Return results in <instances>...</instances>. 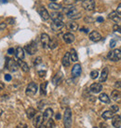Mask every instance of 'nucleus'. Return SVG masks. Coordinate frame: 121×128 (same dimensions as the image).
<instances>
[{
	"label": "nucleus",
	"mask_w": 121,
	"mask_h": 128,
	"mask_svg": "<svg viewBox=\"0 0 121 128\" xmlns=\"http://www.w3.org/2000/svg\"><path fill=\"white\" fill-rule=\"evenodd\" d=\"M89 38L93 42H98L102 39V35L99 32H97V31H92V32L89 33Z\"/></svg>",
	"instance_id": "11"
},
{
	"label": "nucleus",
	"mask_w": 121,
	"mask_h": 128,
	"mask_svg": "<svg viewBox=\"0 0 121 128\" xmlns=\"http://www.w3.org/2000/svg\"><path fill=\"white\" fill-rule=\"evenodd\" d=\"M7 28V22H0V30H4Z\"/></svg>",
	"instance_id": "40"
},
{
	"label": "nucleus",
	"mask_w": 121,
	"mask_h": 128,
	"mask_svg": "<svg viewBox=\"0 0 121 128\" xmlns=\"http://www.w3.org/2000/svg\"><path fill=\"white\" fill-rule=\"evenodd\" d=\"M115 87L117 88V89H121V80L120 82H117L115 83Z\"/></svg>",
	"instance_id": "43"
},
{
	"label": "nucleus",
	"mask_w": 121,
	"mask_h": 128,
	"mask_svg": "<svg viewBox=\"0 0 121 128\" xmlns=\"http://www.w3.org/2000/svg\"><path fill=\"white\" fill-rule=\"evenodd\" d=\"M113 29H114L115 32H119L121 33V26L118 24H115L114 26H113Z\"/></svg>",
	"instance_id": "38"
},
{
	"label": "nucleus",
	"mask_w": 121,
	"mask_h": 128,
	"mask_svg": "<svg viewBox=\"0 0 121 128\" xmlns=\"http://www.w3.org/2000/svg\"><path fill=\"white\" fill-rule=\"evenodd\" d=\"M103 90V86L101 83H92L89 87V91L93 94H98Z\"/></svg>",
	"instance_id": "13"
},
{
	"label": "nucleus",
	"mask_w": 121,
	"mask_h": 128,
	"mask_svg": "<svg viewBox=\"0 0 121 128\" xmlns=\"http://www.w3.org/2000/svg\"><path fill=\"white\" fill-rule=\"evenodd\" d=\"M2 113H3V110H1V108H0V116L2 115Z\"/></svg>",
	"instance_id": "56"
},
{
	"label": "nucleus",
	"mask_w": 121,
	"mask_h": 128,
	"mask_svg": "<svg viewBox=\"0 0 121 128\" xmlns=\"http://www.w3.org/2000/svg\"><path fill=\"white\" fill-rule=\"evenodd\" d=\"M50 40V38L48 34H45V33L41 34V36H40V41H41L42 47L44 49H48V48H49Z\"/></svg>",
	"instance_id": "9"
},
{
	"label": "nucleus",
	"mask_w": 121,
	"mask_h": 128,
	"mask_svg": "<svg viewBox=\"0 0 121 128\" xmlns=\"http://www.w3.org/2000/svg\"><path fill=\"white\" fill-rule=\"evenodd\" d=\"M17 128H28V126L25 124H20L17 125Z\"/></svg>",
	"instance_id": "45"
},
{
	"label": "nucleus",
	"mask_w": 121,
	"mask_h": 128,
	"mask_svg": "<svg viewBox=\"0 0 121 128\" xmlns=\"http://www.w3.org/2000/svg\"><path fill=\"white\" fill-rule=\"evenodd\" d=\"M66 28L69 30V31H72V32H75L76 30H78V24L75 22H69L66 24Z\"/></svg>",
	"instance_id": "18"
},
{
	"label": "nucleus",
	"mask_w": 121,
	"mask_h": 128,
	"mask_svg": "<svg viewBox=\"0 0 121 128\" xmlns=\"http://www.w3.org/2000/svg\"><path fill=\"white\" fill-rule=\"evenodd\" d=\"M4 87H5V86H4L3 83H2V82H0V91H2V90L4 89Z\"/></svg>",
	"instance_id": "53"
},
{
	"label": "nucleus",
	"mask_w": 121,
	"mask_h": 128,
	"mask_svg": "<svg viewBox=\"0 0 121 128\" xmlns=\"http://www.w3.org/2000/svg\"><path fill=\"white\" fill-rule=\"evenodd\" d=\"M7 0H0V4L1 3H7Z\"/></svg>",
	"instance_id": "55"
},
{
	"label": "nucleus",
	"mask_w": 121,
	"mask_h": 128,
	"mask_svg": "<svg viewBox=\"0 0 121 128\" xmlns=\"http://www.w3.org/2000/svg\"><path fill=\"white\" fill-rule=\"evenodd\" d=\"M108 18L111 19V20H113L115 22H117V24H118V22H120V17L118 16V14L116 12V11H113V12H111L110 14L108 15Z\"/></svg>",
	"instance_id": "24"
},
{
	"label": "nucleus",
	"mask_w": 121,
	"mask_h": 128,
	"mask_svg": "<svg viewBox=\"0 0 121 128\" xmlns=\"http://www.w3.org/2000/svg\"><path fill=\"white\" fill-rule=\"evenodd\" d=\"M6 66L7 68L11 72H15L19 69V64L18 63L14 61L13 59H9V58H7V62H6Z\"/></svg>",
	"instance_id": "5"
},
{
	"label": "nucleus",
	"mask_w": 121,
	"mask_h": 128,
	"mask_svg": "<svg viewBox=\"0 0 121 128\" xmlns=\"http://www.w3.org/2000/svg\"><path fill=\"white\" fill-rule=\"evenodd\" d=\"M98 76H99V72L97 71V70H93V71L90 72V78H93V80L98 78Z\"/></svg>",
	"instance_id": "36"
},
{
	"label": "nucleus",
	"mask_w": 121,
	"mask_h": 128,
	"mask_svg": "<svg viewBox=\"0 0 121 128\" xmlns=\"http://www.w3.org/2000/svg\"><path fill=\"white\" fill-rule=\"evenodd\" d=\"M60 114L57 113L56 114V120H60Z\"/></svg>",
	"instance_id": "54"
},
{
	"label": "nucleus",
	"mask_w": 121,
	"mask_h": 128,
	"mask_svg": "<svg viewBox=\"0 0 121 128\" xmlns=\"http://www.w3.org/2000/svg\"><path fill=\"white\" fill-rule=\"evenodd\" d=\"M17 63H18V64L20 66V68H21V70H22L23 72H28L29 71V69H30V68H29L28 64H26L25 62H23L22 60H18Z\"/></svg>",
	"instance_id": "25"
},
{
	"label": "nucleus",
	"mask_w": 121,
	"mask_h": 128,
	"mask_svg": "<svg viewBox=\"0 0 121 128\" xmlns=\"http://www.w3.org/2000/svg\"><path fill=\"white\" fill-rule=\"evenodd\" d=\"M36 110L34 108H29L26 110V115L29 119H33V118L36 116Z\"/></svg>",
	"instance_id": "26"
},
{
	"label": "nucleus",
	"mask_w": 121,
	"mask_h": 128,
	"mask_svg": "<svg viewBox=\"0 0 121 128\" xmlns=\"http://www.w3.org/2000/svg\"><path fill=\"white\" fill-rule=\"evenodd\" d=\"M50 27L54 32H58L64 27V22L63 21H53L50 24Z\"/></svg>",
	"instance_id": "7"
},
{
	"label": "nucleus",
	"mask_w": 121,
	"mask_h": 128,
	"mask_svg": "<svg viewBox=\"0 0 121 128\" xmlns=\"http://www.w3.org/2000/svg\"><path fill=\"white\" fill-rule=\"evenodd\" d=\"M63 124L65 128H71L72 126V111L71 108H67L64 111L63 115Z\"/></svg>",
	"instance_id": "2"
},
{
	"label": "nucleus",
	"mask_w": 121,
	"mask_h": 128,
	"mask_svg": "<svg viewBox=\"0 0 121 128\" xmlns=\"http://www.w3.org/2000/svg\"><path fill=\"white\" fill-rule=\"evenodd\" d=\"M5 80H6L7 82H10L11 80V75H9V74L5 75Z\"/></svg>",
	"instance_id": "46"
},
{
	"label": "nucleus",
	"mask_w": 121,
	"mask_h": 128,
	"mask_svg": "<svg viewBox=\"0 0 121 128\" xmlns=\"http://www.w3.org/2000/svg\"><path fill=\"white\" fill-rule=\"evenodd\" d=\"M50 1H51V2H55L56 0H50Z\"/></svg>",
	"instance_id": "57"
},
{
	"label": "nucleus",
	"mask_w": 121,
	"mask_h": 128,
	"mask_svg": "<svg viewBox=\"0 0 121 128\" xmlns=\"http://www.w3.org/2000/svg\"><path fill=\"white\" fill-rule=\"evenodd\" d=\"M43 122H44V118H43L42 114H38L36 117H34V121H33V124L36 128L42 127Z\"/></svg>",
	"instance_id": "10"
},
{
	"label": "nucleus",
	"mask_w": 121,
	"mask_h": 128,
	"mask_svg": "<svg viewBox=\"0 0 121 128\" xmlns=\"http://www.w3.org/2000/svg\"><path fill=\"white\" fill-rule=\"evenodd\" d=\"M93 21H94V20H93L92 18H90V17H87V18L85 19V22H89H89H93Z\"/></svg>",
	"instance_id": "49"
},
{
	"label": "nucleus",
	"mask_w": 121,
	"mask_h": 128,
	"mask_svg": "<svg viewBox=\"0 0 121 128\" xmlns=\"http://www.w3.org/2000/svg\"><path fill=\"white\" fill-rule=\"evenodd\" d=\"M111 110L114 111L115 113H116V112H118V111H119V108H118V106H117V105H113V106H111Z\"/></svg>",
	"instance_id": "39"
},
{
	"label": "nucleus",
	"mask_w": 121,
	"mask_h": 128,
	"mask_svg": "<svg viewBox=\"0 0 121 128\" xmlns=\"http://www.w3.org/2000/svg\"><path fill=\"white\" fill-rule=\"evenodd\" d=\"M50 18L52 19V21H63V15L56 11L50 14Z\"/></svg>",
	"instance_id": "19"
},
{
	"label": "nucleus",
	"mask_w": 121,
	"mask_h": 128,
	"mask_svg": "<svg viewBox=\"0 0 121 128\" xmlns=\"http://www.w3.org/2000/svg\"><path fill=\"white\" fill-rule=\"evenodd\" d=\"M111 98L116 102H118L121 100V94L118 92V90H114L111 94Z\"/></svg>",
	"instance_id": "23"
},
{
	"label": "nucleus",
	"mask_w": 121,
	"mask_h": 128,
	"mask_svg": "<svg viewBox=\"0 0 121 128\" xmlns=\"http://www.w3.org/2000/svg\"><path fill=\"white\" fill-rule=\"evenodd\" d=\"M7 21L10 22H8V24H14V19L8 18V19H7Z\"/></svg>",
	"instance_id": "51"
},
{
	"label": "nucleus",
	"mask_w": 121,
	"mask_h": 128,
	"mask_svg": "<svg viewBox=\"0 0 121 128\" xmlns=\"http://www.w3.org/2000/svg\"><path fill=\"white\" fill-rule=\"evenodd\" d=\"M15 55L18 60H23L24 59V50L21 47H17L15 50Z\"/></svg>",
	"instance_id": "15"
},
{
	"label": "nucleus",
	"mask_w": 121,
	"mask_h": 128,
	"mask_svg": "<svg viewBox=\"0 0 121 128\" xmlns=\"http://www.w3.org/2000/svg\"><path fill=\"white\" fill-rule=\"evenodd\" d=\"M56 127V125H55V122H54L53 120H48V122H47L46 124V128H55Z\"/></svg>",
	"instance_id": "34"
},
{
	"label": "nucleus",
	"mask_w": 121,
	"mask_h": 128,
	"mask_svg": "<svg viewBox=\"0 0 121 128\" xmlns=\"http://www.w3.org/2000/svg\"><path fill=\"white\" fill-rule=\"evenodd\" d=\"M61 63H62V66H65V68H68V66H70L71 60H70V54H69V52H66V54L63 55L62 60H61Z\"/></svg>",
	"instance_id": "20"
},
{
	"label": "nucleus",
	"mask_w": 121,
	"mask_h": 128,
	"mask_svg": "<svg viewBox=\"0 0 121 128\" xmlns=\"http://www.w3.org/2000/svg\"><path fill=\"white\" fill-rule=\"evenodd\" d=\"M100 127L101 128H109V126L105 124V122H101L100 124Z\"/></svg>",
	"instance_id": "48"
},
{
	"label": "nucleus",
	"mask_w": 121,
	"mask_h": 128,
	"mask_svg": "<svg viewBox=\"0 0 121 128\" xmlns=\"http://www.w3.org/2000/svg\"><path fill=\"white\" fill-rule=\"evenodd\" d=\"M39 15L41 19L44 20V21H48L50 19V13H49V11L47 10L46 8L44 7H41L39 8Z\"/></svg>",
	"instance_id": "14"
},
{
	"label": "nucleus",
	"mask_w": 121,
	"mask_h": 128,
	"mask_svg": "<svg viewBox=\"0 0 121 128\" xmlns=\"http://www.w3.org/2000/svg\"><path fill=\"white\" fill-rule=\"evenodd\" d=\"M96 21L98 22H103L104 21V19H103V17H98V18L96 19Z\"/></svg>",
	"instance_id": "50"
},
{
	"label": "nucleus",
	"mask_w": 121,
	"mask_h": 128,
	"mask_svg": "<svg viewBox=\"0 0 121 128\" xmlns=\"http://www.w3.org/2000/svg\"><path fill=\"white\" fill-rule=\"evenodd\" d=\"M7 54H9V55H13L15 54V50L13 48H9L8 50H7Z\"/></svg>",
	"instance_id": "42"
},
{
	"label": "nucleus",
	"mask_w": 121,
	"mask_h": 128,
	"mask_svg": "<svg viewBox=\"0 0 121 128\" xmlns=\"http://www.w3.org/2000/svg\"><path fill=\"white\" fill-rule=\"evenodd\" d=\"M99 100H100L101 102H103V103L105 104H110V98H109V96H107L106 94H101L100 96H99Z\"/></svg>",
	"instance_id": "28"
},
{
	"label": "nucleus",
	"mask_w": 121,
	"mask_h": 128,
	"mask_svg": "<svg viewBox=\"0 0 121 128\" xmlns=\"http://www.w3.org/2000/svg\"><path fill=\"white\" fill-rule=\"evenodd\" d=\"M107 58L110 61H113V62L121 60V50H118V49L111 50L110 52L108 54V55H107Z\"/></svg>",
	"instance_id": "4"
},
{
	"label": "nucleus",
	"mask_w": 121,
	"mask_h": 128,
	"mask_svg": "<svg viewBox=\"0 0 121 128\" xmlns=\"http://www.w3.org/2000/svg\"><path fill=\"white\" fill-rule=\"evenodd\" d=\"M119 50H121V48H120V49H119Z\"/></svg>",
	"instance_id": "58"
},
{
	"label": "nucleus",
	"mask_w": 121,
	"mask_h": 128,
	"mask_svg": "<svg viewBox=\"0 0 121 128\" xmlns=\"http://www.w3.org/2000/svg\"><path fill=\"white\" fill-rule=\"evenodd\" d=\"M108 74H109V69L108 68H104L102 71V74H101L100 77V82H104L107 80V77H108Z\"/></svg>",
	"instance_id": "22"
},
{
	"label": "nucleus",
	"mask_w": 121,
	"mask_h": 128,
	"mask_svg": "<svg viewBox=\"0 0 121 128\" xmlns=\"http://www.w3.org/2000/svg\"><path fill=\"white\" fill-rule=\"evenodd\" d=\"M80 31H82V32H84V33H89V29H87V28H81V29H80Z\"/></svg>",
	"instance_id": "52"
},
{
	"label": "nucleus",
	"mask_w": 121,
	"mask_h": 128,
	"mask_svg": "<svg viewBox=\"0 0 121 128\" xmlns=\"http://www.w3.org/2000/svg\"><path fill=\"white\" fill-rule=\"evenodd\" d=\"M65 13L67 15V17L71 20H75V19H79L81 17V13L80 11L75 7H71L67 8V10H64Z\"/></svg>",
	"instance_id": "1"
},
{
	"label": "nucleus",
	"mask_w": 121,
	"mask_h": 128,
	"mask_svg": "<svg viewBox=\"0 0 121 128\" xmlns=\"http://www.w3.org/2000/svg\"><path fill=\"white\" fill-rule=\"evenodd\" d=\"M37 90H38V86L36 82H30L25 90V94L28 96H34L36 94Z\"/></svg>",
	"instance_id": "3"
},
{
	"label": "nucleus",
	"mask_w": 121,
	"mask_h": 128,
	"mask_svg": "<svg viewBox=\"0 0 121 128\" xmlns=\"http://www.w3.org/2000/svg\"><path fill=\"white\" fill-rule=\"evenodd\" d=\"M49 8H50V10H56V11L60 10L62 8L60 4L55 3V2H51V3L49 4Z\"/></svg>",
	"instance_id": "29"
},
{
	"label": "nucleus",
	"mask_w": 121,
	"mask_h": 128,
	"mask_svg": "<svg viewBox=\"0 0 121 128\" xmlns=\"http://www.w3.org/2000/svg\"><path fill=\"white\" fill-rule=\"evenodd\" d=\"M41 63H42V58L41 57H36L35 61H34V64L35 66H37V64H41Z\"/></svg>",
	"instance_id": "37"
},
{
	"label": "nucleus",
	"mask_w": 121,
	"mask_h": 128,
	"mask_svg": "<svg viewBox=\"0 0 121 128\" xmlns=\"http://www.w3.org/2000/svg\"><path fill=\"white\" fill-rule=\"evenodd\" d=\"M118 15H121V3L118 5V7L117 8V11H116Z\"/></svg>",
	"instance_id": "44"
},
{
	"label": "nucleus",
	"mask_w": 121,
	"mask_h": 128,
	"mask_svg": "<svg viewBox=\"0 0 121 128\" xmlns=\"http://www.w3.org/2000/svg\"><path fill=\"white\" fill-rule=\"evenodd\" d=\"M77 2V0H63V3L66 6H73Z\"/></svg>",
	"instance_id": "35"
},
{
	"label": "nucleus",
	"mask_w": 121,
	"mask_h": 128,
	"mask_svg": "<svg viewBox=\"0 0 121 128\" xmlns=\"http://www.w3.org/2000/svg\"><path fill=\"white\" fill-rule=\"evenodd\" d=\"M62 80V74L61 73H58L53 78H52V82H53L54 85H58Z\"/></svg>",
	"instance_id": "31"
},
{
	"label": "nucleus",
	"mask_w": 121,
	"mask_h": 128,
	"mask_svg": "<svg viewBox=\"0 0 121 128\" xmlns=\"http://www.w3.org/2000/svg\"><path fill=\"white\" fill-rule=\"evenodd\" d=\"M82 8L86 10H93L95 8V1L94 0H83Z\"/></svg>",
	"instance_id": "6"
},
{
	"label": "nucleus",
	"mask_w": 121,
	"mask_h": 128,
	"mask_svg": "<svg viewBox=\"0 0 121 128\" xmlns=\"http://www.w3.org/2000/svg\"><path fill=\"white\" fill-rule=\"evenodd\" d=\"M58 46V41L56 38H51L50 40V44H49V48H50L51 50H54L55 48H57Z\"/></svg>",
	"instance_id": "33"
},
{
	"label": "nucleus",
	"mask_w": 121,
	"mask_h": 128,
	"mask_svg": "<svg viewBox=\"0 0 121 128\" xmlns=\"http://www.w3.org/2000/svg\"><path fill=\"white\" fill-rule=\"evenodd\" d=\"M38 75L40 78H44L46 76V71H38Z\"/></svg>",
	"instance_id": "47"
},
{
	"label": "nucleus",
	"mask_w": 121,
	"mask_h": 128,
	"mask_svg": "<svg viewBox=\"0 0 121 128\" xmlns=\"http://www.w3.org/2000/svg\"><path fill=\"white\" fill-rule=\"evenodd\" d=\"M52 115H53V110H51L50 108H47V110L44 111V113H43V118H44V121H48V120L51 119Z\"/></svg>",
	"instance_id": "21"
},
{
	"label": "nucleus",
	"mask_w": 121,
	"mask_h": 128,
	"mask_svg": "<svg viewBox=\"0 0 121 128\" xmlns=\"http://www.w3.org/2000/svg\"><path fill=\"white\" fill-rule=\"evenodd\" d=\"M116 45H117V41L115 39H112L110 41V48H115Z\"/></svg>",
	"instance_id": "41"
},
{
	"label": "nucleus",
	"mask_w": 121,
	"mask_h": 128,
	"mask_svg": "<svg viewBox=\"0 0 121 128\" xmlns=\"http://www.w3.org/2000/svg\"><path fill=\"white\" fill-rule=\"evenodd\" d=\"M75 36L72 34V33H65L63 35V40L64 42H66L67 44H71V43H73L74 41H75Z\"/></svg>",
	"instance_id": "16"
},
{
	"label": "nucleus",
	"mask_w": 121,
	"mask_h": 128,
	"mask_svg": "<svg viewBox=\"0 0 121 128\" xmlns=\"http://www.w3.org/2000/svg\"><path fill=\"white\" fill-rule=\"evenodd\" d=\"M81 72H82V68L81 66L79 64H76L74 66V68H72V75H73V77H79L80 75H81Z\"/></svg>",
	"instance_id": "12"
},
{
	"label": "nucleus",
	"mask_w": 121,
	"mask_h": 128,
	"mask_svg": "<svg viewBox=\"0 0 121 128\" xmlns=\"http://www.w3.org/2000/svg\"><path fill=\"white\" fill-rule=\"evenodd\" d=\"M114 115H115L114 111H112V110H106V111H104V112L102 114V117H103L104 120H108V119L113 118Z\"/></svg>",
	"instance_id": "27"
},
{
	"label": "nucleus",
	"mask_w": 121,
	"mask_h": 128,
	"mask_svg": "<svg viewBox=\"0 0 121 128\" xmlns=\"http://www.w3.org/2000/svg\"><path fill=\"white\" fill-rule=\"evenodd\" d=\"M25 50H26V52L28 54L33 55V54H35L37 52V45L36 44V42L33 41L30 44L25 46Z\"/></svg>",
	"instance_id": "8"
},
{
	"label": "nucleus",
	"mask_w": 121,
	"mask_h": 128,
	"mask_svg": "<svg viewBox=\"0 0 121 128\" xmlns=\"http://www.w3.org/2000/svg\"><path fill=\"white\" fill-rule=\"evenodd\" d=\"M112 124L116 128H120L121 127V116L117 115V116H113L112 119Z\"/></svg>",
	"instance_id": "17"
},
{
	"label": "nucleus",
	"mask_w": 121,
	"mask_h": 128,
	"mask_svg": "<svg viewBox=\"0 0 121 128\" xmlns=\"http://www.w3.org/2000/svg\"><path fill=\"white\" fill-rule=\"evenodd\" d=\"M47 86H48V82H43L40 85V94L42 96H46L47 94Z\"/></svg>",
	"instance_id": "32"
},
{
	"label": "nucleus",
	"mask_w": 121,
	"mask_h": 128,
	"mask_svg": "<svg viewBox=\"0 0 121 128\" xmlns=\"http://www.w3.org/2000/svg\"><path fill=\"white\" fill-rule=\"evenodd\" d=\"M69 54H70V60H71L72 62H77V61H78L77 54H76V52H75L74 49H72Z\"/></svg>",
	"instance_id": "30"
}]
</instances>
